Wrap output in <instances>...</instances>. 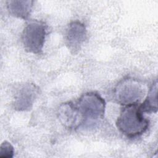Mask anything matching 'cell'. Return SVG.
<instances>
[{
	"label": "cell",
	"mask_w": 158,
	"mask_h": 158,
	"mask_svg": "<svg viewBox=\"0 0 158 158\" xmlns=\"http://www.w3.org/2000/svg\"><path fill=\"white\" fill-rule=\"evenodd\" d=\"M149 125V121L144 117L138 104L124 106L116 122L118 130L130 138L143 134L148 130Z\"/></svg>",
	"instance_id": "cell-1"
},
{
	"label": "cell",
	"mask_w": 158,
	"mask_h": 158,
	"mask_svg": "<svg viewBox=\"0 0 158 158\" xmlns=\"http://www.w3.org/2000/svg\"><path fill=\"white\" fill-rule=\"evenodd\" d=\"M75 104L83 118V125L88 122L101 119L104 116L106 102L96 92L82 94Z\"/></svg>",
	"instance_id": "cell-2"
},
{
	"label": "cell",
	"mask_w": 158,
	"mask_h": 158,
	"mask_svg": "<svg viewBox=\"0 0 158 158\" xmlns=\"http://www.w3.org/2000/svg\"><path fill=\"white\" fill-rule=\"evenodd\" d=\"M7 8L9 14L15 17L27 19L33 7V1H7Z\"/></svg>",
	"instance_id": "cell-8"
},
{
	"label": "cell",
	"mask_w": 158,
	"mask_h": 158,
	"mask_svg": "<svg viewBox=\"0 0 158 158\" xmlns=\"http://www.w3.org/2000/svg\"><path fill=\"white\" fill-rule=\"evenodd\" d=\"M39 94V88L33 83H25L17 89L14 94L13 107L18 111H27L31 109Z\"/></svg>",
	"instance_id": "cell-5"
},
{
	"label": "cell",
	"mask_w": 158,
	"mask_h": 158,
	"mask_svg": "<svg viewBox=\"0 0 158 158\" xmlns=\"http://www.w3.org/2000/svg\"><path fill=\"white\" fill-rule=\"evenodd\" d=\"M146 93L144 85L138 80L126 78L116 85L114 94L116 101L125 106L139 104Z\"/></svg>",
	"instance_id": "cell-3"
},
{
	"label": "cell",
	"mask_w": 158,
	"mask_h": 158,
	"mask_svg": "<svg viewBox=\"0 0 158 158\" xmlns=\"http://www.w3.org/2000/svg\"><path fill=\"white\" fill-rule=\"evenodd\" d=\"M14 154V149L12 145L7 141H4L0 146L1 158H12Z\"/></svg>",
	"instance_id": "cell-10"
},
{
	"label": "cell",
	"mask_w": 158,
	"mask_h": 158,
	"mask_svg": "<svg viewBox=\"0 0 158 158\" xmlns=\"http://www.w3.org/2000/svg\"><path fill=\"white\" fill-rule=\"evenodd\" d=\"M87 38L85 25L80 21H73L68 26L65 35V44L73 54L78 53Z\"/></svg>",
	"instance_id": "cell-6"
},
{
	"label": "cell",
	"mask_w": 158,
	"mask_h": 158,
	"mask_svg": "<svg viewBox=\"0 0 158 158\" xmlns=\"http://www.w3.org/2000/svg\"><path fill=\"white\" fill-rule=\"evenodd\" d=\"M58 117L61 123L69 129H77L83 125V118L76 104L71 101L60 106Z\"/></svg>",
	"instance_id": "cell-7"
},
{
	"label": "cell",
	"mask_w": 158,
	"mask_h": 158,
	"mask_svg": "<svg viewBox=\"0 0 158 158\" xmlns=\"http://www.w3.org/2000/svg\"><path fill=\"white\" fill-rule=\"evenodd\" d=\"M46 33L47 25L44 22L37 20L29 22L22 34V41L25 51L32 54H40L44 46Z\"/></svg>",
	"instance_id": "cell-4"
},
{
	"label": "cell",
	"mask_w": 158,
	"mask_h": 158,
	"mask_svg": "<svg viewBox=\"0 0 158 158\" xmlns=\"http://www.w3.org/2000/svg\"><path fill=\"white\" fill-rule=\"evenodd\" d=\"M157 80L155 81L150 87L148 94L141 104H139L140 110L143 113H151L156 112L157 110Z\"/></svg>",
	"instance_id": "cell-9"
}]
</instances>
